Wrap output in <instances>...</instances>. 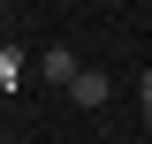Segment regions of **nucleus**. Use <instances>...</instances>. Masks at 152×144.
Here are the masks:
<instances>
[{
	"instance_id": "obj_1",
	"label": "nucleus",
	"mask_w": 152,
	"mask_h": 144,
	"mask_svg": "<svg viewBox=\"0 0 152 144\" xmlns=\"http://www.w3.org/2000/svg\"><path fill=\"white\" fill-rule=\"evenodd\" d=\"M107 76H99V68H84V76H76V84H69V99H76V106H107Z\"/></svg>"
},
{
	"instance_id": "obj_2",
	"label": "nucleus",
	"mask_w": 152,
	"mask_h": 144,
	"mask_svg": "<svg viewBox=\"0 0 152 144\" xmlns=\"http://www.w3.org/2000/svg\"><path fill=\"white\" fill-rule=\"evenodd\" d=\"M38 68H46V84H76V76H84L69 46H46V61H38Z\"/></svg>"
},
{
	"instance_id": "obj_3",
	"label": "nucleus",
	"mask_w": 152,
	"mask_h": 144,
	"mask_svg": "<svg viewBox=\"0 0 152 144\" xmlns=\"http://www.w3.org/2000/svg\"><path fill=\"white\" fill-rule=\"evenodd\" d=\"M137 99H145V114H152V68H145V76H137Z\"/></svg>"
},
{
	"instance_id": "obj_4",
	"label": "nucleus",
	"mask_w": 152,
	"mask_h": 144,
	"mask_svg": "<svg viewBox=\"0 0 152 144\" xmlns=\"http://www.w3.org/2000/svg\"><path fill=\"white\" fill-rule=\"evenodd\" d=\"M0 144H8V137H0Z\"/></svg>"
}]
</instances>
